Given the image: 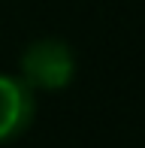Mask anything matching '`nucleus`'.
I'll list each match as a JSON object with an SVG mask.
<instances>
[{"label":"nucleus","instance_id":"obj_1","mask_svg":"<svg viewBox=\"0 0 145 148\" xmlns=\"http://www.w3.org/2000/svg\"><path fill=\"white\" fill-rule=\"evenodd\" d=\"M18 79L30 91H64L76 79V51L57 36H42L24 45L18 58Z\"/></svg>","mask_w":145,"mask_h":148},{"label":"nucleus","instance_id":"obj_2","mask_svg":"<svg viewBox=\"0 0 145 148\" xmlns=\"http://www.w3.org/2000/svg\"><path fill=\"white\" fill-rule=\"evenodd\" d=\"M36 118V97L18 76L0 73V145L15 142Z\"/></svg>","mask_w":145,"mask_h":148}]
</instances>
